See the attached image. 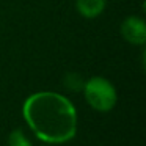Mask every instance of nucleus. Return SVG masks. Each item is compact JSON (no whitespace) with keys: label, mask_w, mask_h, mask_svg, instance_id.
Listing matches in <instances>:
<instances>
[{"label":"nucleus","mask_w":146,"mask_h":146,"mask_svg":"<svg viewBox=\"0 0 146 146\" xmlns=\"http://www.w3.org/2000/svg\"><path fill=\"white\" fill-rule=\"evenodd\" d=\"M22 115L33 133L46 143L60 145L76 137V108L63 94L54 91L35 93L25 99Z\"/></svg>","instance_id":"obj_1"},{"label":"nucleus","mask_w":146,"mask_h":146,"mask_svg":"<svg viewBox=\"0 0 146 146\" xmlns=\"http://www.w3.org/2000/svg\"><path fill=\"white\" fill-rule=\"evenodd\" d=\"M83 94L90 107L102 113L110 111L118 101V94L113 83L105 77H91L83 85Z\"/></svg>","instance_id":"obj_2"},{"label":"nucleus","mask_w":146,"mask_h":146,"mask_svg":"<svg viewBox=\"0 0 146 146\" xmlns=\"http://www.w3.org/2000/svg\"><path fill=\"white\" fill-rule=\"evenodd\" d=\"M121 35L129 44L143 46L146 42V24L138 16H127L121 24Z\"/></svg>","instance_id":"obj_3"},{"label":"nucleus","mask_w":146,"mask_h":146,"mask_svg":"<svg viewBox=\"0 0 146 146\" xmlns=\"http://www.w3.org/2000/svg\"><path fill=\"white\" fill-rule=\"evenodd\" d=\"M107 0H76V7L80 16L86 19H94L105 10Z\"/></svg>","instance_id":"obj_4"},{"label":"nucleus","mask_w":146,"mask_h":146,"mask_svg":"<svg viewBox=\"0 0 146 146\" xmlns=\"http://www.w3.org/2000/svg\"><path fill=\"white\" fill-rule=\"evenodd\" d=\"M8 146H32V141L27 138L22 129H14L8 137Z\"/></svg>","instance_id":"obj_5"},{"label":"nucleus","mask_w":146,"mask_h":146,"mask_svg":"<svg viewBox=\"0 0 146 146\" xmlns=\"http://www.w3.org/2000/svg\"><path fill=\"white\" fill-rule=\"evenodd\" d=\"M44 146H47V145H44Z\"/></svg>","instance_id":"obj_6"}]
</instances>
